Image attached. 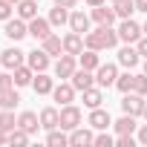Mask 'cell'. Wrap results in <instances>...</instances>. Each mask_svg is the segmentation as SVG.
Returning a JSON list of instances; mask_svg holds the SVG:
<instances>
[{
	"label": "cell",
	"instance_id": "cell-1",
	"mask_svg": "<svg viewBox=\"0 0 147 147\" xmlns=\"http://www.w3.org/2000/svg\"><path fill=\"white\" fill-rule=\"evenodd\" d=\"M84 46H87V49H95V52L113 49V46H118V29H113V26L90 29V32L84 35Z\"/></svg>",
	"mask_w": 147,
	"mask_h": 147
},
{
	"label": "cell",
	"instance_id": "cell-2",
	"mask_svg": "<svg viewBox=\"0 0 147 147\" xmlns=\"http://www.w3.org/2000/svg\"><path fill=\"white\" fill-rule=\"evenodd\" d=\"M144 107H147V101H144V95H138V92H124V98H121V110L127 113V115H144Z\"/></svg>",
	"mask_w": 147,
	"mask_h": 147
},
{
	"label": "cell",
	"instance_id": "cell-3",
	"mask_svg": "<svg viewBox=\"0 0 147 147\" xmlns=\"http://www.w3.org/2000/svg\"><path fill=\"white\" fill-rule=\"evenodd\" d=\"M78 69V55H58V61H55V75L63 81V78H72V72Z\"/></svg>",
	"mask_w": 147,
	"mask_h": 147
},
{
	"label": "cell",
	"instance_id": "cell-4",
	"mask_svg": "<svg viewBox=\"0 0 147 147\" xmlns=\"http://www.w3.org/2000/svg\"><path fill=\"white\" fill-rule=\"evenodd\" d=\"M3 35H6L9 40H15V43H18V40H23V38L29 35V23H26L23 18H9V20H6Z\"/></svg>",
	"mask_w": 147,
	"mask_h": 147
},
{
	"label": "cell",
	"instance_id": "cell-5",
	"mask_svg": "<svg viewBox=\"0 0 147 147\" xmlns=\"http://www.w3.org/2000/svg\"><path fill=\"white\" fill-rule=\"evenodd\" d=\"M141 35H144V29H141V26H138L133 18L121 20V26H118V40H124V43H136Z\"/></svg>",
	"mask_w": 147,
	"mask_h": 147
},
{
	"label": "cell",
	"instance_id": "cell-6",
	"mask_svg": "<svg viewBox=\"0 0 147 147\" xmlns=\"http://www.w3.org/2000/svg\"><path fill=\"white\" fill-rule=\"evenodd\" d=\"M81 110L75 107V104H63L61 107V127L63 130H75V127H81Z\"/></svg>",
	"mask_w": 147,
	"mask_h": 147
},
{
	"label": "cell",
	"instance_id": "cell-7",
	"mask_svg": "<svg viewBox=\"0 0 147 147\" xmlns=\"http://www.w3.org/2000/svg\"><path fill=\"white\" fill-rule=\"evenodd\" d=\"M72 87H75L78 92H84V90H90V87H95V72L92 69H84V66H78L75 72H72Z\"/></svg>",
	"mask_w": 147,
	"mask_h": 147
},
{
	"label": "cell",
	"instance_id": "cell-8",
	"mask_svg": "<svg viewBox=\"0 0 147 147\" xmlns=\"http://www.w3.org/2000/svg\"><path fill=\"white\" fill-rule=\"evenodd\" d=\"M115 78H118V66L115 63H101L95 69V84L98 87H115Z\"/></svg>",
	"mask_w": 147,
	"mask_h": 147
},
{
	"label": "cell",
	"instance_id": "cell-9",
	"mask_svg": "<svg viewBox=\"0 0 147 147\" xmlns=\"http://www.w3.org/2000/svg\"><path fill=\"white\" fill-rule=\"evenodd\" d=\"M29 35L35 38V40H43V38H49L52 35V23H49V18H32L29 20Z\"/></svg>",
	"mask_w": 147,
	"mask_h": 147
},
{
	"label": "cell",
	"instance_id": "cell-10",
	"mask_svg": "<svg viewBox=\"0 0 147 147\" xmlns=\"http://www.w3.org/2000/svg\"><path fill=\"white\" fill-rule=\"evenodd\" d=\"M0 61H3L6 69H18L20 63H26V52H20L18 46H9V49L0 52Z\"/></svg>",
	"mask_w": 147,
	"mask_h": 147
},
{
	"label": "cell",
	"instance_id": "cell-11",
	"mask_svg": "<svg viewBox=\"0 0 147 147\" xmlns=\"http://www.w3.org/2000/svg\"><path fill=\"white\" fill-rule=\"evenodd\" d=\"M26 63L35 69V72H46L49 69V52L40 46V49H35V52H26Z\"/></svg>",
	"mask_w": 147,
	"mask_h": 147
},
{
	"label": "cell",
	"instance_id": "cell-12",
	"mask_svg": "<svg viewBox=\"0 0 147 147\" xmlns=\"http://www.w3.org/2000/svg\"><path fill=\"white\" fill-rule=\"evenodd\" d=\"M87 124H90L92 130H110V127H113V118H110V113H107V110L95 107V110H90V118H87Z\"/></svg>",
	"mask_w": 147,
	"mask_h": 147
},
{
	"label": "cell",
	"instance_id": "cell-13",
	"mask_svg": "<svg viewBox=\"0 0 147 147\" xmlns=\"http://www.w3.org/2000/svg\"><path fill=\"white\" fill-rule=\"evenodd\" d=\"M69 144L72 147H90V144H95V136L87 127H75V130H69Z\"/></svg>",
	"mask_w": 147,
	"mask_h": 147
},
{
	"label": "cell",
	"instance_id": "cell-14",
	"mask_svg": "<svg viewBox=\"0 0 147 147\" xmlns=\"http://www.w3.org/2000/svg\"><path fill=\"white\" fill-rule=\"evenodd\" d=\"M98 26H113L115 20H118V15H115V9H107V3H101V6H95L92 9V15H90Z\"/></svg>",
	"mask_w": 147,
	"mask_h": 147
},
{
	"label": "cell",
	"instance_id": "cell-15",
	"mask_svg": "<svg viewBox=\"0 0 147 147\" xmlns=\"http://www.w3.org/2000/svg\"><path fill=\"white\" fill-rule=\"evenodd\" d=\"M75 87H72V81L69 84H55V90H52V98L63 107V104H72V101H75Z\"/></svg>",
	"mask_w": 147,
	"mask_h": 147
},
{
	"label": "cell",
	"instance_id": "cell-16",
	"mask_svg": "<svg viewBox=\"0 0 147 147\" xmlns=\"http://www.w3.org/2000/svg\"><path fill=\"white\" fill-rule=\"evenodd\" d=\"M90 15L87 12H69V29L72 32H78V35H87L90 32Z\"/></svg>",
	"mask_w": 147,
	"mask_h": 147
},
{
	"label": "cell",
	"instance_id": "cell-17",
	"mask_svg": "<svg viewBox=\"0 0 147 147\" xmlns=\"http://www.w3.org/2000/svg\"><path fill=\"white\" fill-rule=\"evenodd\" d=\"M32 90H35L38 95H52V90H55V78H49L46 72H35Z\"/></svg>",
	"mask_w": 147,
	"mask_h": 147
},
{
	"label": "cell",
	"instance_id": "cell-18",
	"mask_svg": "<svg viewBox=\"0 0 147 147\" xmlns=\"http://www.w3.org/2000/svg\"><path fill=\"white\" fill-rule=\"evenodd\" d=\"M40 127L49 133V130H55V127H61V110H55V107H43L40 110Z\"/></svg>",
	"mask_w": 147,
	"mask_h": 147
},
{
	"label": "cell",
	"instance_id": "cell-19",
	"mask_svg": "<svg viewBox=\"0 0 147 147\" xmlns=\"http://www.w3.org/2000/svg\"><path fill=\"white\" fill-rule=\"evenodd\" d=\"M18 127H20V130H26V133L32 136V133H38V127H40V115H38V113H32V110H26V113H20V115H18Z\"/></svg>",
	"mask_w": 147,
	"mask_h": 147
},
{
	"label": "cell",
	"instance_id": "cell-20",
	"mask_svg": "<svg viewBox=\"0 0 147 147\" xmlns=\"http://www.w3.org/2000/svg\"><path fill=\"white\" fill-rule=\"evenodd\" d=\"M138 61H141V55H138V49H136L133 43H127L124 49H118V63H121V66L133 69V66H136Z\"/></svg>",
	"mask_w": 147,
	"mask_h": 147
},
{
	"label": "cell",
	"instance_id": "cell-21",
	"mask_svg": "<svg viewBox=\"0 0 147 147\" xmlns=\"http://www.w3.org/2000/svg\"><path fill=\"white\" fill-rule=\"evenodd\" d=\"M63 52H66V55H81V52H84V35L69 32V35L63 38Z\"/></svg>",
	"mask_w": 147,
	"mask_h": 147
},
{
	"label": "cell",
	"instance_id": "cell-22",
	"mask_svg": "<svg viewBox=\"0 0 147 147\" xmlns=\"http://www.w3.org/2000/svg\"><path fill=\"white\" fill-rule=\"evenodd\" d=\"M12 75H15V87H29L35 81V69L29 63H20L18 69H12Z\"/></svg>",
	"mask_w": 147,
	"mask_h": 147
},
{
	"label": "cell",
	"instance_id": "cell-23",
	"mask_svg": "<svg viewBox=\"0 0 147 147\" xmlns=\"http://www.w3.org/2000/svg\"><path fill=\"white\" fill-rule=\"evenodd\" d=\"M78 66H84V69H98L101 66V58H98V52L95 49H84L81 55H78Z\"/></svg>",
	"mask_w": 147,
	"mask_h": 147
},
{
	"label": "cell",
	"instance_id": "cell-24",
	"mask_svg": "<svg viewBox=\"0 0 147 147\" xmlns=\"http://www.w3.org/2000/svg\"><path fill=\"white\" fill-rule=\"evenodd\" d=\"M113 127H115V133H118V136H130V133H136V127H138V124H136V115H127V113H124L118 121H113Z\"/></svg>",
	"mask_w": 147,
	"mask_h": 147
},
{
	"label": "cell",
	"instance_id": "cell-25",
	"mask_svg": "<svg viewBox=\"0 0 147 147\" xmlns=\"http://www.w3.org/2000/svg\"><path fill=\"white\" fill-rule=\"evenodd\" d=\"M15 12H18V18H23V20L29 23L32 18H38V3H35V0H20Z\"/></svg>",
	"mask_w": 147,
	"mask_h": 147
},
{
	"label": "cell",
	"instance_id": "cell-26",
	"mask_svg": "<svg viewBox=\"0 0 147 147\" xmlns=\"http://www.w3.org/2000/svg\"><path fill=\"white\" fill-rule=\"evenodd\" d=\"M113 9H115V15H118L121 20H127V18H133V12H136V0H113Z\"/></svg>",
	"mask_w": 147,
	"mask_h": 147
},
{
	"label": "cell",
	"instance_id": "cell-27",
	"mask_svg": "<svg viewBox=\"0 0 147 147\" xmlns=\"http://www.w3.org/2000/svg\"><path fill=\"white\" fill-rule=\"evenodd\" d=\"M49 23H52V26H63V23H69V9L55 3V9H49Z\"/></svg>",
	"mask_w": 147,
	"mask_h": 147
},
{
	"label": "cell",
	"instance_id": "cell-28",
	"mask_svg": "<svg viewBox=\"0 0 147 147\" xmlns=\"http://www.w3.org/2000/svg\"><path fill=\"white\" fill-rule=\"evenodd\" d=\"M40 46H43L49 55H63V38H58V35L43 38V40H40Z\"/></svg>",
	"mask_w": 147,
	"mask_h": 147
},
{
	"label": "cell",
	"instance_id": "cell-29",
	"mask_svg": "<svg viewBox=\"0 0 147 147\" xmlns=\"http://www.w3.org/2000/svg\"><path fill=\"white\" fill-rule=\"evenodd\" d=\"M101 101H104V92H101L98 87H90V90H84V107L95 110V107H101Z\"/></svg>",
	"mask_w": 147,
	"mask_h": 147
},
{
	"label": "cell",
	"instance_id": "cell-30",
	"mask_svg": "<svg viewBox=\"0 0 147 147\" xmlns=\"http://www.w3.org/2000/svg\"><path fill=\"white\" fill-rule=\"evenodd\" d=\"M46 144H49V147H66V144H69V136H63V127H55V130H49Z\"/></svg>",
	"mask_w": 147,
	"mask_h": 147
},
{
	"label": "cell",
	"instance_id": "cell-31",
	"mask_svg": "<svg viewBox=\"0 0 147 147\" xmlns=\"http://www.w3.org/2000/svg\"><path fill=\"white\" fill-rule=\"evenodd\" d=\"M20 104V95L15 92V87L12 90H3V92H0V107H3V110H15Z\"/></svg>",
	"mask_w": 147,
	"mask_h": 147
},
{
	"label": "cell",
	"instance_id": "cell-32",
	"mask_svg": "<svg viewBox=\"0 0 147 147\" xmlns=\"http://www.w3.org/2000/svg\"><path fill=\"white\" fill-rule=\"evenodd\" d=\"M133 81H136L133 72H124V75L115 78V90H118V92H133Z\"/></svg>",
	"mask_w": 147,
	"mask_h": 147
},
{
	"label": "cell",
	"instance_id": "cell-33",
	"mask_svg": "<svg viewBox=\"0 0 147 147\" xmlns=\"http://www.w3.org/2000/svg\"><path fill=\"white\" fill-rule=\"evenodd\" d=\"M9 144H18V147H23V144H29V133H26V130H20V127H15V130H9Z\"/></svg>",
	"mask_w": 147,
	"mask_h": 147
},
{
	"label": "cell",
	"instance_id": "cell-34",
	"mask_svg": "<svg viewBox=\"0 0 147 147\" xmlns=\"http://www.w3.org/2000/svg\"><path fill=\"white\" fill-rule=\"evenodd\" d=\"M0 127H3V130H15V127H18V118H15L12 110H3V113H0Z\"/></svg>",
	"mask_w": 147,
	"mask_h": 147
},
{
	"label": "cell",
	"instance_id": "cell-35",
	"mask_svg": "<svg viewBox=\"0 0 147 147\" xmlns=\"http://www.w3.org/2000/svg\"><path fill=\"white\" fill-rule=\"evenodd\" d=\"M133 92H138V95H147V72L136 75V81H133Z\"/></svg>",
	"mask_w": 147,
	"mask_h": 147
},
{
	"label": "cell",
	"instance_id": "cell-36",
	"mask_svg": "<svg viewBox=\"0 0 147 147\" xmlns=\"http://www.w3.org/2000/svg\"><path fill=\"white\" fill-rule=\"evenodd\" d=\"M115 141H113V136L107 133V130H98V136H95V147H113Z\"/></svg>",
	"mask_w": 147,
	"mask_h": 147
},
{
	"label": "cell",
	"instance_id": "cell-37",
	"mask_svg": "<svg viewBox=\"0 0 147 147\" xmlns=\"http://www.w3.org/2000/svg\"><path fill=\"white\" fill-rule=\"evenodd\" d=\"M12 87H15V75H12V72H0V92L12 90Z\"/></svg>",
	"mask_w": 147,
	"mask_h": 147
},
{
	"label": "cell",
	"instance_id": "cell-38",
	"mask_svg": "<svg viewBox=\"0 0 147 147\" xmlns=\"http://www.w3.org/2000/svg\"><path fill=\"white\" fill-rule=\"evenodd\" d=\"M15 12V3H9V0H0V20H9Z\"/></svg>",
	"mask_w": 147,
	"mask_h": 147
},
{
	"label": "cell",
	"instance_id": "cell-39",
	"mask_svg": "<svg viewBox=\"0 0 147 147\" xmlns=\"http://www.w3.org/2000/svg\"><path fill=\"white\" fill-rule=\"evenodd\" d=\"M115 144H118V147H136V138H133V133H130V136H118Z\"/></svg>",
	"mask_w": 147,
	"mask_h": 147
},
{
	"label": "cell",
	"instance_id": "cell-40",
	"mask_svg": "<svg viewBox=\"0 0 147 147\" xmlns=\"http://www.w3.org/2000/svg\"><path fill=\"white\" fill-rule=\"evenodd\" d=\"M136 49H138V55H141V58H147V35H141V38L136 40Z\"/></svg>",
	"mask_w": 147,
	"mask_h": 147
},
{
	"label": "cell",
	"instance_id": "cell-41",
	"mask_svg": "<svg viewBox=\"0 0 147 147\" xmlns=\"http://www.w3.org/2000/svg\"><path fill=\"white\" fill-rule=\"evenodd\" d=\"M138 141H141V144H147V124H141V127H138Z\"/></svg>",
	"mask_w": 147,
	"mask_h": 147
},
{
	"label": "cell",
	"instance_id": "cell-42",
	"mask_svg": "<svg viewBox=\"0 0 147 147\" xmlns=\"http://www.w3.org/2000/svg\"><path fill=\"white\" fill-rule=\"evenodd\" d=\"M55 3H58V6H66V9H75L78 0H55Z\"/></svg>",
	"mask_w": 147,
	"mask_h": 147
},
{
	"label": "cell",
	"instance_id": "cell-43",
	"mask_svg": "<svg viewBox=\"0 0 147 147\" xmlns=\"http://www.w3.org/2000/svg\"><path fill=\"white\" fill-rule=\"evenodd\" d=\"M0 144H9V130L0 127Z\"/></svg>",
	"mask_w": 147,
	"mask_h": 147
},
{
	"label": "cell",
	"instance_id": "cell-44",
	"mask_svg": "<svg viewBox=\"0 0 147 147\" xmlns=\"http://www.w3.org/2000/svg\"><path fill=\"white\" fill-rule=\"evenodd\" d=\"M136 12H147V0H136Z\"/></svg>",
	"mask_w": 147,
	"mask_h": 147
},
{
	"label": "cell",
	"instance_id": "cell-45",
	"mask_svg": "<svg viewBox=\"0 0 147 147\" xmlns=\"http://www.w3.org/2000/svg\"><path fill=\"white\" fill-rule=\"evenodd\" d=\"M101 3H107V0H87V6H90V9H95V6H101Z\"/></svg>",
	"mask_w": 147,
	"mask_h": 147
},
{
	"label": "cell",
	"instance_id": "cell-46",
	"mask_svg": "<svg viewBox=\"0 0 147 147\" xmlns=\"http://www.w3.org/2000/svg\"><path fill=\"white\" fill-rule=\"evenodd\" d=\"M9 3H15V6H18V3H20V0H9Z\"/></svg>",
	"mask_w": 147,
	"mask_h": 147
},
{
	"label": "cell",
	"instance_id": "cell-47",
	"mask_svg": "<svg viewBox=\"0 0 147 147\" xmlns=\"http://www.w3.org/2000/svg\"><path fill=\"white\" fill-rule=\"evenodd\" d=\"M141 29H144V35H147V23H144V26H141Z\"/></svg>",
	"mask_w": 147,
	"mask_h": 147
},
{
	"label": "cell",
	"instance_id": "cell-48",
	"mask_svg": "<svg viewBox=\"0 0 147 147\" xmlns=\"http://www.w3.org/2000/svg\"><path fill=\"white\" fill-rule=\"evenodd\" d=\"M144 72H147V58H144Z\"/></svg>",
	"mask_w": 147,
	"mask_h": 147
},
{
	"label": "cell",
	"instance_id": "cell-49",
	"mask_svg": "<svg viewBox=\"0 0 147 147\" xmlns=\"http://www.w3.org/2000/svg\"><path fill=\"white\" fill-rule=\"evenodd\" d=\"M144 118H147V107H144Z\"/></svg>",
	"mask_w": 147,
	"mask_h": 147
},
{
	"label": "cell",
	"instance_id": "cell-50",
	"mask_svg": "<svg viewBox=\"0 0 147 147\" xmlns=\"http://www.w3.org/2000/svg\"><path fill=\"white\" fill-rule=\"evenodd\" d=\"M0 66H3V61H0Z\"/></svg>",
	"mask_w": 147,
	"mask_h": 147
}]
</instances>
